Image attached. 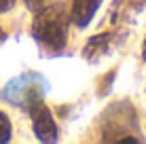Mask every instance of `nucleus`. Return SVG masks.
<instances>
[{
  "label": "nucleus",
  "instance_id": "1",
  "mask_svg": "<svg viewBox=\"0 0 146 144\" xmlns=\"http://www.w3.org/2000/svg\"><path fill=\"white\" fill-rule=\"evenodd\" d=\"M32 36L44 51L59 53L66 49L68 40V15L64 4H51L42 9L32 23Z\"/></svg>",
  "mask_w": 146,
  "mask_h": 144
},
{
  "label": "nucleus",
  "instance_id": "2",
  "mask_svg": "<svg viewBox=\"0 0 146 144\" xmlns=\"http://www.w3.org/2000/svg\"><path fill=\"white\" fill-rule=\"evenodd\" d=\"M30 115H32V129H34V133H36V138L40 142H47V144L57 142V138H59L57 123H55L51 110L44 104L40 108H36L34 112H30Z\"/></svg>",
  "mask_w": 146,
  "mask_h": 144
},
{
  "label": "nucleus",
  "instance_id": "3",
  "mask_svg": "<svg viewBox=\"0 0 146 144\" xmlns=\"http://www.w3.org/2000/svg\"><path fill=\"white\" fill-rule=\"evenodd\" d=\"M102 0H74L72 11H70V19L76 28H87L95 17V11L100 9Z\"/></svg>",
  "mask_w": 146,
  "mask_h": 144
},
{
  "label": "nucleus",
  "instance_id": "4",
  "mask_svg": "<svg viewBox=\"0 0 146 144\" xmlns=\"http://www.w3.org/2000/svg\"><path fill=\"white\" fill-rule=\"evenodd\" d=\"M110 42H112V32H102V34L91 36L87 40V44H85V49H83L85 59H89V62H98L104 53H108Z\"/></svg>",
  "mask_w": 146,
  "mask_h": 144
},
{
  "label": "nucleus",
  "instance_id": "5",
  "mask_svg": "<svg viewBox=\"0 0 146 144\" xmlns=\"http://www.w3.org/2000/svg\"><path fill=\"white\" fill-rule=\"evenodd\" d=\"M13 136V125H11V119H9L7 112L0 110V144L9 142Z\"/></svg>",
  "mask_w": 146,
  "mask_h": 144
},
{
  "label": "nucleus",
  "instance_id": "6",
  "mask_svg": "<svg viewBox=\"0 0 146 144\" xmlns=\"http://www.w3.org/2000/svg\"><path fill=\"white\" fill-rule=\"evenodd\" d=\"M15 7V0H0V13H9Z\"/></svg>",
  "mask_w": 146,
  "mask_h": 144
},
{
  "label": "nucleus",
  "instance_id": "7",
  "mask_svg": "<svg viewBox=\"0 0 146 144\" xmlns=\"http://www.w3.org/2000/svg\"><path fill=\"white\" fill-rule=\"evenodd\" d=\"M23 2L28 4L32 11H38V9H42V4H44V0H23Z\"/></svg>",
  "mask_w": 146,
  "mask_h": 144
},
{
  "label": "nucleus",
  "instance_id": "8",
  "mask_svg": "<svg viewBox=\"0 0 146 144\" xmlns=\"http://www.w3.org/2000/svg\"><path fill=\"white\" fill-rule=\"evenodd\" d=\"M129 4H131L135 11H140V9H142V4H144V0H129Z\"/></svg>",
  "mask_w": 146,
  "mask_h": 144
},
{
  "label": "nucleus",
  "instance_id": "9",
  "mask_svg": "<svg viewBox=\"0 0 146 144\" xmlns=\"http://www.w3.org/2000/svg\"><path fill=\"white\" fill-rule=\"evenodd\" d=\"M142 53H144V59H146V38H144V44H142Z\"/></svg>",
  "mask_w": 146,
  "mask_h": 144
}]
</instances>
